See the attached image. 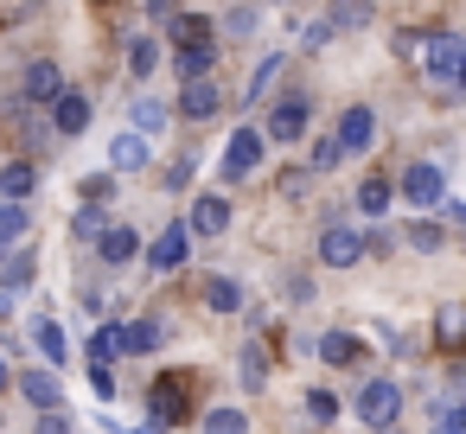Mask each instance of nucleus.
<instances>
[{"label": "nucleus", "instance_id": "1", "mask_svg": "<svg viewBox=\"0 0 466 434\" xmlns=\"http://www.w3.org/2000/svg\"><path fill=\"white\" fill-rule=\"evenodd\" d=\"M402 198H409V205H421V211L447 205V179H441V167H434V160H415V167L402 173Z\"/></svg>", "mask_w": 466, "mask_h": 434}, {"label": "nucleus", "instance_id": "2", "mask_svg": "<svg viewBox=\"0 0 466 434\" xmlns=\"http://www.w3.org/2000/svg\"><path fill=\"white\" fill-rule=\"evenodd\" d=\"M396 409H402V389H396V383L370 377V383L358 389V415H364V428H390V421H396Z\"/></svg>", "mask_w": 466, "mask_h": 434}, {"label": "nucleus", "instance_id": "3", "mask_svg": "<svg viewBox=\"0 0 466 434\" xmlns=\"http://www.w3.org/2000/svg\"><path fill=\"white\" fill-rule=\"evenodd\" d=\"M415 58H421V71L453 77V71H460V58H466V45H460L453 33H428V39H415Z\"/></svg>", "mask_w": 466, "mask_h": 434}, {"label": "nucleus", "instance_id": "4", "mask_svg": "<svg viewBox=\"0 0 466 434\" xmlns=\"http://www.w3.org/2000/svg\"><path fill=\"white\" fill-rule=\"evenodd\" d=\"M186 243H192V230H186V224H167V230L147 243V262H154V275H173V268H186Z\"/></svg>", "mask_w": 466, "mask_h": 434}, {"label": "nucleus", "instance_id": "5", "mask_svg": "<svg viewBox=\"0 0 466 434\" xmlns=\"http://www.w3.org/2000/svg\"><path fill=\"white\" fill-rule=\"evenodd\" d=\"M52 128H58V135H84V128H90V96H84V90H58Z\"/></svg>", "mask_w": 466, "mask_h": 434}, {"label": "nucleus", "instance_id": "6", "mask_svg": "<svg viewBox=\"0 0 466 434\" xmlns=\"http://www.w3.org/2000/svg\"><path fill=\"white\" fill-rule=\"evenodd\" d=\"M256 160H262V135H256V128H237L230 147H224V173L243 179V173H256Z\"/></svg>", "mask_w": 466, "mask_h": 434}, {"label": "nucleus", "instance_id": "7", "mask_svg": "<svg viewBox=\"0 0 466 434\" xmlns=\"http://www.w3.org/2000/svg\"><path fill=\"white\" fill-rule=\"evenodd\" d=\"M358 256H364V237H358V230H339V224H332V230L319 237V262H326V268H351Z\"/></svg>", "mask_w": 466, "mask_h": 434}, {"label": "nucleus", "instance_id": "8", "mask_svg": "<svg viewBox=\"0 0 466 434\" xmlns=\"http://www.w3.org/2000/svg\"><path fill=\"white\" fill-rule=\"evenodd\" d=\"M147 402H154V421H167V428H173V421H186V415H192V409H186V377H160V383H154V396H147Z\"/></svg>", "mask_w": 466, "mask_h": 434}, {"label": "nucleus", "instance_id": "9", "mask_svg": "<svg viewBox=\"0 0 466 434\" xmlns=\"http://www.w3.org/2000/svg\"><path fill=\"white\" fill-rule=\"evenodd\" d=\"M186 230H198V237H224V230H230V198L205 192V198L192 205V224H186Z\"/></svg>", "mask_w": 466, "mask_h": 434}, {"label": "nucleus", "instance_id": "10", "mask_svg": "<svg viewBox=\"0 0 466 434\" xmlns=\"http://www.w3.org/2000/svg\"><path fill=\"white\" fill-rule=\"evenodd\" d=\"M294 135H307V96H288L268 116V141H294Z\"/></svg>", "mask_w": 466, "mask_h": 434}, {"label": "nucleus", "instance_id": "11", "mask_svg": "<svg viewBox=\"0 0 466 434\" xmlns=\"http://www.w3.org/2000/svg\"><path fill=\"white\" fill-rule=\"evenodd\" d=\"M377 141V122H370V109H345V122H339V154H364Z\"/></svg>", "mask_w": 466, "mask_h": 434}, {"label": "nucleus", "instance_id": "12", "mask_svg": "<svg viewBox=\"0 0 466 434\" xmlns=\"http://www.w3.org/2000/svg\"><path fill=\"white\" fill-rule=\"evenodd\" d=\"M58 90H65L58 65H33V71H26V90H20V103H58Z\"/></svg>", "mask_w": 466, "mask_h": 434}, {"label": "nucleus", "instance_id": "13", "mask_svg": "<svg viewBox=\"0 0 466 434\" xmlns=\"http://www.w3.org/2000/svg\"><path fill=\"white\" fill-rule=\"evenodd\" d=\"M179 109H186L192 122H205V116H218V109H224V90H218L211 77H198V84H186V103H179Z\"/></svg>", "mask_w": 466, "mask_h": 434}, {"label": "nucleus", "instance_id": "14", "mask_svg": "<svg viewBox=\"0 0 466 434\" xmlns=\"http://www.w3.org/2000/svg\"><path fill=\"white\" fill-rule=\"evenodd\" d=\"M14 383H20V396H26V402H39V409H58V402H65L58 377H46V370H20Z\"/></svg>", "mask_w": 466, "mask_h": 434}, {"label": "nucleus", "instance_id": "15", "mask_svg": "<svg viewBox=\"0 0 466 434\" xmlns=\"http://www.w3.org/2000/svg\"><path fill=\"white\" fill-rule=\"evenodd\" d=\"M109 167H116V173H141V167H147V141H141V135H116V141H109Z\"/></svg>", "mask_w": 466, "mask_h": 434}, {"label": "nucleus", "instance_id": "16", "mask_svg": "<svg viewBox=\"0 0 466 434\" xmlns=\"http://www.w3.org/2000/svg\"><path fill=\"white\" fill-rule=\"evenodd\" d=\"M96 249H103V262H109V268H122V262H128V256H135V249H141V237H135V230H128V224H109V230H103V243H96Z\"/></svg>", "mask_w": 466, "mask_h": 434}, {"label": "nucleus", "instance_id": "17", "mask_svg": "<svg viewBox=\"0 0 466 434\" xmlns=\"http://www.w3.org/2000/svg\"><path fill=\"white\" fill-rule=\"evenodd\" d=\"M33 186H39V173H33L26 160H7V167H0V192H7V205L33 198Z\"/></svg>", "mask_w": 466, "mask_h": 434}, {"label": "nucleus", "instance_id": "18", "mask_svg": "<svg viewBox=\"0 0 466 434\" xmlns=\"http://www.w3.org/2000/svg\"><path fill=\"white\" fill-rule=\"evenodd\" d=\"M434 338H441V351H460L466 345V307H441L434 313Z\"/></svg>", "mask_w": 466, "mask_h": 434}, {"label": "nucleus", "instance_id": "19", "mask_svg": "<svg viewBox=\"0 0 466 434\" xmlns=\"http://www.w3.org/2000/svg\"><path fill=\"white\" fill-rule=\"evenodd\" d=\"M211 65H218V45H211V39H198V45H179V71H186V84H198Z\"/></svg>", "mask_w": 466, "mask_h": 434}, {"label": "nucleus", "instance_id": "20", "mask_svg": "<svg viewBox=\"0 0 466 434\" xmlns=\"http://www.w3.org/2000/svg\"><path fill=\"white\" fill-rule=\"evenodd\" d=\"M205 307H211V313H237V307H243V288H237L230 275H211V281H205Z\"/></svg>", "mask_w": 466, "mask_h": 434}, {"label": "nucleus", "instance_id": "21", "mask_svg": "<svg viewBox=\"0 0 466 434\" xmlns=\"http://www.w3.org/2000/svg\"><path fill=\"white\" fill-rule=\"evenodd\" d=\"M319 358H326V364H358L364 345H358L351 332H319Z\"/></svg>", "mask_w": 466, "mask_h": 434}, {"label": "nucleus", "instance_id": "22", "mask_svg": "<svg viewBox=\"0 0 466 434\" xmlns=\"http://www.w3.org/2000/svg\"><path fill=\"white\" fill-rule=\"evenodd\" d=\"M33 338H39V351H46L52 364H65V351H71V338H65V326H58V319H39V326H33Z\"/></svg>", "mask_w": 466, "mask_h": 434}, {"label": "nucleus", "instance_id": "23", "mask_svg": "<svg viewBox=\"0 0 466 434\" xmlns=\"http://www.w3.org/2000/svg\"><path fill=\"white\" fill-rule=\"evenodd\" d=\"M358 211H370V217H383V211H390V179H377V173H370V179L358 186Z\"/></svg>", "mask_w": 466, "mask_h": 434}, {"label": "nucleus", "instance_id": "24", "mask_svg": "<svg viewBox=\"0 0 466 434\" xmlns=\"http://www.w3.org/2000/svg\"><path fill=\"white\" fill-rule=\"evenodd\" d=\"M122 351H160V326H154V319L122 326Z\"/></svg>", "mask_w": 466, "mask_h": 434}, {"label": "nucleus", "instance_id": "25", "mask_svg": "<svg viewBox=\"0 0 466 434\" xmlns=\"http://www.w3.org/2000/svg\"><path fill=\"white\" fill-rule=\"evenodd\" d=\"M275 71H281V52H268V58H262V65L249 71V90H243V103H262V96H268V77H275Z\"/></svg>", "mask_w": 466, "mask_h": 434}, {"label": "nucleus", "instance_id": "26", "mask_svg": "<svg viewBox=\"0 0 466 434\" xmlns=\"http://www.w3.org/2000/svg\"><path fill=\"white\" fill-rule=\"evenodd\" d=\"M167 33H173L179 45H198V39H211V26H205V20H192V14H173V20H167Z\"/></svg>", "mask_w": 466, "mask_h": 434}, {"label": "nucleus", "instance_id": "27", "mask_svg": "<svg viewBox=\"0 0 466 434\" xmlns=\"http://www.w3.org/2000/svg\"><path fill=\"white\" fill-rule=\"evenodd\" d=\"M154 65H160V45H154V39H135V45H128V71H135V77H147Z\"/></svg>", "mask_w": 466, "mask_h": 434}, {"label": "nucleus", "instance_id": "28", "mask_svg": "<svg viewBox=\"0 0 466 434\" xmlns=\"http://www.w3.org/2000/svg\"><path fill=\"white\" fill-rule=\"evenodd\" d=\"M135 128H141V135H160V128H167V109H160L154 96H141V103H135Z\"/></svg>", "mask_w": 466, "mask_h": 434}, {"label": "nucleus", "instance_id": "29", "mask_svg": "<svg viewBox=\"0 0 466 434\" xmlns=\"http://www.w3.org/2000/svg\"><path fill=\"white\" fill-rule=\"evenodd\" d=\"M307 160H313V173H332V167H339V160H345V154H339V135H319V141H313V154H307Z\"/></svg>", "mask_w": 466, "mask_h": 434}, {"label": "nucleus", "instance_id": "30", "mask_svg": "<svg viewBox=\"0 0 466 434\" xmlns=\"http://www.w3.org/2000/svg\"><path fill=\"white\" fill-rule=\"evenodd\" d=\"M90 358H96V364H109V358H122V326H103V332L90 338Z\"/></svg>", "mask_w": 466, "mask_h": 434}, {"label": "nucleus", "instance_id": "31", "mask_svg": "<svg viewBox=\"0 0 466 434\" xmlns=\"http://www.w3.org/2000/svg\"><path fill=\"white\" fill-rule=\"evenodd\" d=\"M205 434H249V421H243L237 409H211V415H205Z\"/></svg>", "mask_w": 466, "mask_h": 434}, {"label": "nucleus", "instance_id": "32", "mask_svg": "<svg viewBox=\"0 0 466 434\" xmlns=\"http://www.w3.org/2000/svg\"><path fill=\"white\" fill-rule=\"evenodd\" d=\"M0 281H7V288H26V281H33V256H0Z\"/></svg>", "mask_w": 466, "mask_h": 434}, {"label": "nucleus", "instance_id": "33", "mask_svg": "<svg viewBox=\"0 0 466 434\" xmlns=\"http://www.w3.org/2000/svg\"><path fill=\"white\" fill-rule=\"evenodd\" d=\"M409 249H421V256H428V249H441V224L415 217V224H409Z\"/></svg>", "mask_w": 466, "mask_h": 434}, {"label": "nucleus", "instance_id": "34", "mask_svg": "<svg viewBox=\"0 0 466 434\" xmlns=\"http://www.w3.org/2000/svg\"><path fill=\"white\" fill-rule=\"evenodd\" d=\"M20 230H26V205H0V249H7Z\"/></svg>", "mask_w": 466, "mask_h": 434}, {"label": "nucleus", "instance_id": "35", "mask_svg": "<svg viewBox=\"0 0 466 434\" xmlns=\"http://www.w3.org/2000/svg\"><path fill=\"white\" fill-rule=\"evenodd\" d=\"M307 415H313V421L326 428V421L339 415V396H332V389H313V396H307Z\"/></svg>", "mask_w": 466, "mask_h": 434}, {"label": "nucleus", "instance_id": "36", "mask_svg": "<svg viewBox=\"0 0 466 434\" xmlns=\"http://www.w3.org/2000/svg\"><path fill=\"white\" fill-rule=\"evenodd\" d=\"M103 230H109V224H103V211H96V205H84V211H77V237H103Z\"/></svg>", "mask_w": 466, "mask_h": 434}, {"label": "nucleus", "instance_id": "37", "mask_svg": "<svg viewBox=\"0 0 466 434\" xmlns=\"http://www.w3.org/2000/svg\"><path fill=\"white\" fill-rule=\"evenodd\" d=\"M243 383H249V389H262V351H256V345L243 351Z\"/></svg>", "mask_w": 466, "mask_h": 434}, {"label": "nucleus", "instance_id": "38", "mask_svg": "<svg viewBox=\"0 0 466 434\" xmlns=\"http://www.w3.org/2000/svg\"><path fill=\"white\" fill-rule=\"evenodd\" d=\"M39 434H71V415H58V409H46V415H39Z\"/></svg>", "mask_w": 466, "mask_h": 434}, {"label": "nucleus", "instance_id": "39", "mask_svg": "<svg viewBox=\"0 0 466 434\" xmlns=\"http://www.w3.org/2000/svg\"><path fill=\"white\" fill-rule=\"evenodd\" d=\"M364 14H370L364 0H345V7H339V26H364Z\"/></svg>", "mask_w": 466, "mask_h": 434}, {"label": "nucleus", "instance_id": "40", "mask_svg": "<svg viewBox=\"0 0 466 434\" xmlns=\"http://www.w3.org/2000/svg\"><path fill=\"white\" fill-rule=\"evenodd\" d=\"M281 198H307V173H288L281 179Z\"/></svg>", "mask_w": 466, "mask_h": 434}, {"label": "nucleus", "instance_id": "41", "mask_svg": "<svg viewBox=\"0 0 466 434\" xmlns=\"http://www.w3.org/2000/svg\"><path fill=\"white\" fill-rule=\"evenodd\" d=\"M90 383H96V396H109V389H116V370H109V364H96V370H90Z\"/></svg>", "mask_w": 466, "mask_h": 434}, {"label": "nucleus", "instance_id": "42", "mask_svg": "<svg viewBox=\"0 0 466 434\" xmlns=\"http://www.w3.org/2000/svg\"><path fill=\"white\" fill-rule=\"evenodd\" d=\"M147 14H154V20H173V14H179V0H147Z\"/></svg>", "mask_w": 466, "mask_h": 434}, {"label": "nucleus", "instance_id": "43", "mask_svg": "<svg viewBox=\"0 0 466 434\" xmlns=\"http://www.w3.org/2000/svg\"><path fill=\"white\" fill-rule=\"evenodd\" d=\"M14 383V364H7V351H0V389H7Z\"/></svg>", "mask_w": 466, "mask_h": 434}, {"label": "nucleus", "instance_id": "44", "mask_svg": "<svg viewBox=\"0 0 466 434\" xmlns=\"http://www.w3.org/2000/svg\"><path fill=\"white\" fill-rule=\"evenodd\" d=\"M7 14H33V0H7Z\"/></svg>", "mask_w": 466, "mask_h": 434}, {"label": "nucleus", "instance_id": "45", "mask_svg": "<svg viewBox=\"0 0 466 434\" xmlns=\"http://www.w3.org/2000/svg\"><path fill=\"white\" fill-rule=\"evenodd\" d=\"M447 211H453V224H466V205H453V198H447Z\"/></svg>", "mask_w": 466, "mask_h": 434}, {"label": "nucleus", "instance_id": "46", "mask_svg": "<svg viewBox=\"0 0 466 434\" xmlns=\"http://www.w3.org/2000/svg\"><path fill=\"white\" fill-rule=\"evenodd\" d=\"M7 313H14V294H0V319H7Z\"/></svg>", "mask_w": 466, "mask_h": 434}, {"label": "nucleus", "instance_id": "47", "mask_svg": "<svg viewBox=\"0 0 466 434\" xmlns=\"http://www.w3.org/2000/svg\"><path fill=\"white\" fill-rule=\"evenodd\" d=\"M434 434H460V428H453V415H447V421H441V428H434Z\"/></svg>", "mask_w": 466, "mask_h": 434}, {"label": "nucleus", "instance_id": "48", "mask_svg": "<svg viewBox=\"0 0 466 434\" xmlns=\"http://www.w3.org/2000/svg\"><path fill=\"white\" fill-rule=\"evenodd\" d=\"M453 428H460V434H466V409H453Z\"/></svg>", "mask_w": 466, "mask_h": 434}, {"label": "nucleus", "instance_id": "49", "mask_svg": "<svg viewBox=\"0 0 466 434\" xmlns=\"http://www.w3.org/2000/svg\"><path fill=\"white\" fill-rule=\"evenodd\" d=\"M453 84H460V90H466V58H460V71H453Z\"/></svg>", "mask_w": 466, "mask_h": 434}, {"label": "nucleus", "instance_id": "50", "mask_svg": "<svg viewBox=\"0 0 466 434\" xmlns=\"http://www.w3.org/2000/svg\"><path fill=\"white\" fill-rule=\"evenodd\" d=\"M370 434H402V428H396V421H390V428H370Z\"/></svg>", "mask_w": 466, "mask_h": 434}]
</instances>
